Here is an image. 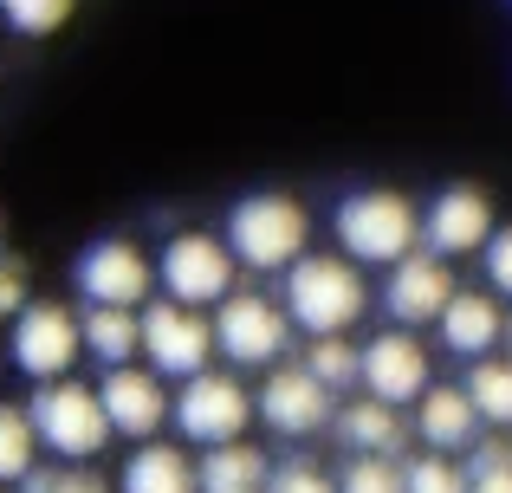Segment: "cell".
I'll list each match as a JSON object with an SVG mask.
<instances>
[{"label":"cell","mask_w":512,"mask_h":493,"mask_svg":"<svg viewBox=\"0 0 512 493\" xmlns=\"http://www.w3.org/2000/svg\"><path fill=\"white\" fill-rule=\"evenodd\" d=\"M370 305V286H363L357 260H338V253H305L286 273V312L292 325H305L312 338H331V331H350Z\"/></svg>","instance_id":"1"},{"label":"cell","mask_w":512,"mask_h":493,"mask_svg":"<svg viewBox=\"0 0 512 493\" xmlns=\"http://www.w3.org/2000/svg\"><path fill=\"white\" fill-rule=\"evenodd\" d=\"M305 241H312V221L292 195H247L227 215V247L253 273H292L305 260Z\"/></svg>","instance_id":"2"},{"label":"cell","mask_w":512,"mask_h":493,"mask_svg":"<svg viewBox=\"0 0 512 493\" xmlns=\"http://www.w3.org/2000/svg\"><path fill=\"white\" fill-rule=\"evenodd\" d=\"M422 241V215L396 189H357L338 202V247L357 266H396Z\"/></svg>","instance_id":"3"},{"label":"cell","mask_w":512,"mask_h":493,"mask_svg":"<svg viewBox=\"0 0 512 493\" xmlns=\"http://www.w3.org/2000/svg\"><path fill=\"white\" fill-rule=\"evenodd\" d=\"M33 429H39V442L52 448L59 461H91L104 442H111V409H104V396L98 390H85V383H72V377H52V383H39V396L33 403Z\"/></svg>","instance_id":"4"},{"label":"cell","mask_w":512,"mask_h":493,"mask_svg":"<svg viewBox=\"0 0 512 493\" xmlns=\"http://www.w3.org/2000/svg\"><path fill=\"white\" fill-rule=\"evenodd\" d=\"M253 416H260V396H247L240 377H227V370H201V377H188L182 396H175V429L201 448L240 442Z\"/></svg>","instance_id":"5"},{"label":"cell","mask_w":512,"mask_h":493,"mask_svg":"<svg viewBox=\"0 0 512 493\" xmlns=\"http://www.w3.org/2000/svg\"><path fill=\"white\" fill-rule=\"evenodd\" d=\"M214 338H221V357H234V364H279L292 338V312L260 292H227L214 312Z\"/></svg>","instance_id":"6"},{"label":"cell","mask_w":512,"mask_h":493,"mask_svg":"<svg viewBox=\"0 0 512 493\" xmlns=\"http://www.w3.org/2000/svg\"><path fill=\"white\" fill-rule=\"evenodd\" d=\"M234 260L240 253L214 234H175L163 247V292L182 305H221L234 292Z\"/></svg>","instance_id":"7"},{"label":"cell","mask_w":512,"mask_h":493,"mask_svg":"<svg viewBox=\"0 0 512 493\" xmlns=\"http://www.w3.org/2000/svg\"><path fill=\"white\" fill-rule=\"evenodd\" d=\"M214 325L208 318H195V305L169 299V305H150L143 312V357H150L163 377H201L208 370V351H214Z\"/></svg>","instance_id":"8"},{"label":"cell","mask_w":512,"mask_h":493,"mask_svg":"<svg viewBox=\"0 0 512 493\" xmlns=\"http://www.w3.org/2000/svg\"><path fill=\"white\" fill-rule=\"evenodd\" d=\"M85 351V325H78L65 305H26L20 325H13V364L26 370L33 383H52L78 364Z\"/></svg>","instance_id":"9"},{"label":"cell","mask_w":512,"mask_h":493,"mask_svg":"<svg viewBox=\"0 0 512 493\" xmlns=\"http://www.w3.org/2000/svg\"><path fill=\"white\" fill-rule=\"evenodd\" d=\"M383 305L396 325H428L454 305V273H448V253H409V260L389 266V286H383Z\"/></svg>","instance_id":"10"},{"label":"cell","mask_w":512,"mask_h":493,"mask_svg":"<svg viewBox=\"0 0 512 493\" xmlns=\"http://www.w3.org/2000/svg\"><path fill=\"white\" fill-rule=\"evenodd\" d=\"M363 390L383 396V403H422L428 396V351L409 331H383V338L363 344Z\"/></svg>","instance_id":"11"},{"label":"cell","mask_w":512,"mask_h":493,"mask_svg":"<svg viewBox=\"0 0 512 493\" xmlns=\"http://www.w3.org/2000/svg\"><path fill=\"white\" fill-rule=\"evenodd\" d=\"M260 416H266V429H279V435H312V429H325V422H331V383L318 377L312 364L273 370V377H266V390H260Z\"/></svg>","instance_id":"12"},{"label":"cell","mask_w":512,"mask_h":493,"mask_svg":"<svg viewBox=\"0 0 512 493\" xmlns=\"http://www.w3.org/2000/svg\"><path fill=\"white\" fill-rule=\"evenodd\" d=\"M78 292L91 305H143L150 292V260L130 241H98L78 253Z\"/></svg>","instance_id":"13"},{"label":"cell","mask_w":512,"mask_h":493,"mask_svg":"<svg viewBox=\"0 0 512 493\" xmlns=\"http://www.w3.org/2000/svg\"><path fill=\"white\" fill-rule=\"evenodd\" d=\"M98 396H104V409H111V429L130 435V442H150V435L163 429V416H175V403L163 396V377H150V370H130V364L104 370Z\"/></svg>","instance_id":"14"},{"label":"cell","mask_w":512,"mask_h":493,"mask_svg":"<svg viewBox=\"0 0 512 493\" xmlns=\"http://www.w3.org/2000/svg\"><path fill=\"white\" fill-rule=\"evenodd\" d=\"M422 234H428V247L435 253H487L493 241V202L480 189H441L435 195V208L422 215Z\"/></svg>","instance_id":"15"},{"label":"cell","mask_w":512,"mask_h":493,"mask_svg":"<svg viewBox=\"0 0 512 493\" xmlns=\"http://www.w3.org/2000/svg\"><path fill=\"white\" fill-rule=\"evenodd\" d=\"M435 325H441V344L474 364V357H487L493 344H500L506 318H500V299H493V292H454V305L435 318Z\"/></svg>","instance_id":"16"},{"label":"cell","mask_w":512,"mask_h":493,"mask_svg":"<svg viewBox=\"0 0 512 493\" xmlns=\"http://www.w3.org/2000/svg\"><path fill=\"white\" fill-rule=\"evenodd\" d=\"M480 422H487V416L474 409V396H467V383H461V390H428L415 429H422L428 448H441V455H448V448H467V442H474Z\"/></svg>","instance_id":"17"},{"label":"cell","mask_w":512,"mask_h":493,"mask_svg":"<svg viewBox=\"0 0 512 493\" xmlns=\"http://www.w3.org/2000/svg\"><path fill=\"white\" fill-rule=\"evenodd\" d=\"M124 493H201V468L169 442H143L124 468Z\"/></svg>","instance_id":"18"},{"label":"cell","mask_w":512,"mask_h":493,"mask_svg":"<svg viewBox=\"0 0 512 493\" xmlns=\"http://www.w3.org/2000/svg\"><path fill=\"white\" fill-rule=\"evenodd\" d=\"M85 351L98 357L104 370L130 364V357L143 351V318H137V305H91V318H85Z\"/></svg>","instance_id":"19"},{"label":"cell","mask_w":512,"mask_h":493,"mask_svg":"<svg viewBox=\"0 0 512 493\" xmlns=\"http://www.w3.org/2000/svg\"><path fill=\"white\" fill-rule=\"evenodd\" d=\"M338 435H344L350 455H396V442H402L396 403H383V396H363V403L338 409Z\"/></svg>","instance_id":"20"},{"label":"cell","mask_w":512,"mask_h":493,"mask_svg":"<svg viewBox=\"0 0 512 493\" xmlns=\"http://www.w3.org/2000/svg\"><path fill=\"white\" fill-rule=\"evenodd\" d=\"M266 455L247 442H221L201 461V493H266Z\"/></svg>","instance_id":"21"},{"label":"cell","mask_w":512,"mask_h":493,"mask_svg":"<svg viewBox=\"0 0 512 493\" xmlns=\"http://www.w3.org/2000/svg\"><path fill=\"white\" fill-rule=\"evenodd\" d=\"M39 455V429H33V409H7L0 403V481H26Z\"/></svg>","instance_id":"22"},{"label":"cell","mask_w":512,"mask_h":493,"mask_svg":"<svg viewBox=\"0 0 512 493\" xmlns=\"http://www.w3.org/2000/svg\"><path fill=\"white\" fill-rule=\"evenodd\" d=\"M467 396H474V409L493 422V429H512V364L480 357V364L467 370Z\"/></svg>","instance_id":"23"},{"label":"cell","mask_w":512,"mask_h":493,"mask_svg":"<svg viewBox=\"0 0 512 493\" xmlns=\"http://www.w3.org/2000/svg\"><path fill=\"white\" fill-rule=\"evenodd\" d=\"M72 7L78 0H0V20H7L13 33H26V39H46V33H59V26L72 20Z\"/></svg>","instance_id":"24"},{"label":"cell","mask_w":512,"mask_h":493,"mask_svg":"<svg viewBox=\"0 0 512 493\" xmlns=\"http://www.w3.org/2000/svg\"><path fill=\"white\" fill-rule=\"evenodd\" d=\"M338 493H409V468H396L389 455H357L344 468Z\"/></svg>","instance_id":"25"},{"label":"cell","mask_w":512,"mask_h":493,"mask_svg":"<svg viewBox=\"0 0 512 493\" xmlns=\"http://www.w3.org/2000/svg\"><path fill=\"white\" fill-rule=\"evenodd\" d=\"M305 364L318 370V377L331 383V390H344V383H363V351H350L344 331H331V338H312V357Z\"/></svg>","instance_id":"26"},{"label":"cell","mask_w":512,"mask_h":493,"mask_svg":"<svg viewBox=\"0 0 512 493\" xmlns=\"http://www.w3.org/2000/svg\"><path fill=\"white\" fill-rule=\"evenodd\" d=\"M409 493H474V481L454 461H441V448H435V455L409 461Z\"/></svg>","instance_id":"27"},{"label":"cell","mask_w":512,"mask_h":493,"mask_svg":"<svg viewBox=\"0 0 512 493\" xmlns=\"http://www.w3.org/2000/svg\"><path fill=\"white\" fill-rule=\"evenodd\" d=\"M467 481H474V493H512V448L487 442L474 455V474H467Z\"/></svg>","instance_id":"28"},{"label":"cell","mask_w":512,"mask_h":493,"mask_svg":"<svg viewBox=\"0 0 512 493\" xmlns=\"http://www.w3.org/2000/svg\"><path fill=\"white\" fill-rule=\"evenodd\" d=\"M266 493H338V487H331V481H325L318 468H305V461H292V468H279V474H273V487H266Z\"/></svg>","instance_id":"29"},{"label":"cell","mask_w":512,"mask_h":493,"mask_svg":"<svg viewBox=\"0 0 512 493\" xmlns=\"http://www.w3.org/2000/svg\"><path fill=\"white\" fill-rule=\"evenodd\" d=\"M487 279H493V292H506V299H512V228H500L487 241Z\"/></svg>","instance_id":"30"},{"label":"cell","mask_w":512,"mask_h":493,"mask_svg":"<svg viewBox=\"0 0 512 493\" xmlns=\"http://www.w3.org/2000/svg\"><path fill=\"white\" fill-rule=\"evenodd\" d=\"M26 493H104L91 474H26Z\"/></svg>","instance_id":"31"}]
</instances>
